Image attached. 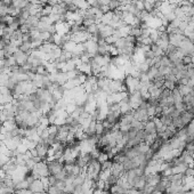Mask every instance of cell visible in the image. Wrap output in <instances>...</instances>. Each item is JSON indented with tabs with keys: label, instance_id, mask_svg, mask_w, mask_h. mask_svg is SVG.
<instances>
[{
	"label": "cell",
	"instance_id": "1",
	"mask_svg": "<svg viewBox=\"0 0 194 194\" xmlns=\"http://www.w3.org/2000/svg\"><path fill=\"white\" fill-rule=\"evenodd\" d=\"M32 173L34 174V176L37 178L49 176V170H48V166H47L46 161H40V162L35 163V166L32 169Z\"/></svg>",
	"mask_w": 194,
	"mask_h": 194
},
{
	"label": "cell",
	"instance_id": "2",
	"mask_svg": "<svg viewBox=\"0 0 194 194\" xmlns=\"http://www.w3.org/2000/svg\"><path fill=\"white\" fill-rule=\"evenodd\" d=\"M48 170H49V175L56 176L57 174H60L64 169V163L61 162L60 160H52V161H46Z\"/></svg>",
	"mask_w": 194,
	"mask_h": 194
},
{
	"label": "cell",
	"instance_id": "3",
	"mask_svg": "<svg viewBox=\"0 0 194 194\" xmlns=\"http://www.w3.org/2000/svg\"><path fill=\"white\" fill-rule=\"evenodd\" d=\"M29 190L32 191L34 194H38V193H41V192H45L46 191V188H45V186H43V182H41V179L40 178H38V179L33 180L31 184H30V186H29Z\"/></svg>",
	"mask_w": 194,
	"mask_h": 194
},
{
	"label": "cell",
	"instance_id": "4",
	"mask_svg": "<svg viewBox=\"0 0 194 194\" xmlns=\"http://www.w3.org/2000/svg\"><path fill=\"white\" fill-rule=\"evenodd\" d=\"M14 57H15V61H16V64L20 65V66H23V65L28 62L29 54H26V53H24V52H22V50L18 49L17 52L14 54Z\"/></svg>",
	"mask_w": 194,
	"mask_h": 194
},
{
	"label": "cell",
	"instance_id": "5",
	"mask_svg": "<svg viewBox=\"0 0 194 194\" xmlns=\"http://www.w3.org/2000/svg\"><path fill=\"white\" fill-rule=\"evenodd\" d=\"M144 131L145 134H158L156 133V126L153 119H150L148 121H146L144 124Z\"/></svg>",
	"mask_w": 194,
	"mask_h": 194
},
{
	"label": "cell",
	"instance_id": "6",
	"mask_svg": "<svg viewBox=\"0 0 194 194\" xmlns=\"http://www.w3.org/2000/svg\"><path fill=\"white\" fill-rule=\"evenodd\" d=\"M180 118H182V121H183L184 126L186 127V124H188L191 121L194 119V114L191 113L190 111H184V112L180 113Z\"/></svg>",
	"mask_w": 194,
	"mask_h": 194
},
{
	"label": "cell",
	"instance_id": "7",
	"mask_svg": "<svg viewBox=\"0 0 194 194\" xmlns=\"http://www.w3.org/2000/svg\"><path fill=\"white\" fill-rule=\"evenodd\" d=\"M151 52L153 53L154 57H161L165 55V50L161 47L158 46V45H155V43H152L151 45Z\"/></svg>",
	"mask_w": 194,
	"mask_h": 194
},
{
	"label": "cell",
	"instance_id": "8",
	"mask_svg": "<svg viewBox=\"0 0 194 194\" xmlns=\"http://www.w3.org/2000/svg\"><path fill=\"white\" fill-rule=\"evenodd\" d=\"M146 74H147L150 81H153L155 78L159 75V69L155 66H151L150 69H148L147 72H146Z\"/></svg>",
	"mask_w": 194,
	"mask_h": 194
},
{
	"label": "cell",
	"instance_id": "9",
	"mask_svg": "<svg viewBox=\"0 0 194 194\" xmlns=\"http://www.w3.org/2000/svg\"><path fill=\"white\" fill-rule=\"evenodd\" d=\"M150 67H151V65H150L147 60H145V61H143V62H141V63L137 64V70L139 71V72H142V73H146Z\"/></svg>",
	"mask_w": 194,
	"mask_h": 194
},
{
	"label": "cell",
	"instance_id": "10",
	"mask_svg": "<svg viewBox=\"0 0 194 194\" xmlns=\"http://www.w3.org/2000/svg\"><path fill=\"white\" fill-rule=\"evenodd\" d=\"M75 46H77V43H74L72 40H69V41H66V43L62 46V49H63L64 52H70V53H72L73 49L75 48Z\"/></svg>",
	"mask_w": 194,
	"mask_h": 194
},
{
	"label": "cell",
	"instance_id": "11",
	"mask_svg": "<svg viewBox=\"0 0 194 194\" xmlns=\"http://www.w3.org/2000/svg\"><path fill=\"white\" fill-rule=\"evenodd\" d=\"M29 186H30V184H29L28 180H26V179H22V180H20L18 183L15 184V191L26 190V188H29Z\"/></svg>",
	"mask_w": 194,
	"mask_h": 194
},
{
	"label": "cell",
	"instance_id": "12",
	"mask_svg": "<svg viewBox=\"0 0 194 194\" xmlns=\"http://www.w3.org/2000/svg\"><path fill=\"white\" fill-rule=\"evenodd\" d=\"M177 88H178V90H179V92L182 94L183 96H185V95H188L191 92V90H192V87L191 86H188V85H178L177 86Z\"/></svg>",
	"mask_w": 194,
	"mask_h": 194
},
{
	"label": "cell",
	"instance_id": "13",
	"mask_svg": "<svg viewBox=\"0 0 194 194\" xmlns=\"http://www.w3.org/2000/svg\"><path fill=\"white\" fill-rule=\"evenodd\" d=\"M146 112H147V115H148L150 119L155 118V115H156V113H155V105H151V104H148L147 109H146Z\"/></svg>",
	"mask_w": 194,
	"mask_h": 194
},
{
	"label": "cell",
	"instance_id": "14",
	"mask_svg": "<svg viewBox=\"0 0 194 194\" xmlns=\"http://www.w3.org/2000/svg\"><path fill=\"white\" fill-rule=\"evenodd\" d=\"M46 191L48 194H63L64 193L63 190H60V188H57L56 186H52V185H50Z\"/></svg>",
	"mask_w": 194,
	"mask_h": 194
},
{
	"label": "cell",
	"instance_id": "15",
	"mask_svg": "<svg viewBox=\"0 0 194 194\" xmlns=\"http://www.w3.org/2000/svg\"><path fill=\"white\" fill-rule=\"evenodd\" d=\"M107 160H110L107 153H105V152H101V153H99V155H98V158H97V161H98V162L102 165V163H104L105 161H107Z\"/></svg>",
	"mask_w": 194,
	"mask_h": 194
},
{
	"label": "cell",
	"instance_id": "16",
	"mask_svg": "<svg viewBox=\"0 0 194 194\" xmlns=\"http://www.w3.org/2000/svg\"><path fill=\"white\" fill-rule=\"evenodd\" d=\"M112 166H113V161L107 160V161H105L104 163H102V170H111Z\"/></svg>",
	"mask_w": 194,
	"mask_h": 194
},
{
	"label": "cell",
	"instance_id": "17",
	"mask_svg": "<svg viewBox=\"0 0 194 194\" xmlns=\"http://www.w3.org/2000/svg\"><path fill=\"white\" fill-rule=\"evenodd\" d=\"M41 179V182H43V186H45V188H48L49 187V182H48V177H41L40 178Z\"/></svg>",
	"mask_w": 194,
	"mask_h": 194
},
{
	"label": "cell",
	"instance_id": "18",
	"mask_svg": "<svg viewBox=\"0 0 194 194\" xmlns=\"http://www.w3.org/2000/svg\"><path fill=\"white\" fill-rule=\"evenodd\" d=\"M63 194H66V193H63Z\"/></svg>",
	"mask_w": 194,
	"mask_h": 194
}]
</instances>
